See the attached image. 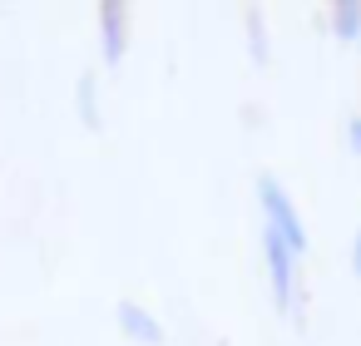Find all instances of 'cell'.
<instances>
[{
  "label": "cell",
  "instance_id": "1",
  "mask_svg": "<svg viewBox=\"0 0 361 346\" xmlns=\"http://www.w3.org/2000/svg\"><path fill=\"white\" fill-rule=\"evenodd\" d=\"M257 203H262V228L277 233L292 257H302V252H307V223H302L297 203L282 193V183H277L272 173H257Z\"/></svg>",
  "mask_w": 361,
  "mask_h": 346
},
{
  "label": "cell",
  "instance_id": "2",
  "mask_svg": "<svg viewBox=\"0 0 361 346\" xmlns=\"http://www.w3.org/2000/svg\"><path fill=\"white\" fill-rule=\"evenodd\" d=\"M262 257H267V282H272V302L277 311H297V257L287 252V242L277 233L262 228Z\"/></svg>",
  "mask_w": 361,
  "mask_h": 346
},
{
  "label": "cell",
  "instance_id": "3",
  "mask_svg": "<svg viewBox=\"0 0 361 346\" xmlns=\"http://www.w3.org/2000/svg\"><path fill=\"white\" fill-rule=\"evenodd\" d=\"M129 16L134 11L124 0H104L99 6V60H104V70H119L129 55Z\"/></svg>",
  "mask_w": 361,
  "mask_h": 346
},
{
  "label": "cell",
  "instance_id": "4",
  "mask_svg": "<svg viewBox=\"0 0 361 346\" xmlns=\"http://www.w3.org/2000/svg\"><path fill=\"white\" fill-rule=\"evenodd\" d=\"M114 316H119V331H124L134 346H164V326H159V316L144 311L139 302H119Z\"/></svg>",
  "mask_w": 361,
  "mask_h": 346
},
{
  "label": "cell",
  "instance_id": "5",
  "mask_svg": "<svg viewBox=\"0 0 361 346\" xmlns=\"http://www.w3.org/2000/svg\"><path fill=\"white\" fill-rule=\"evenodd\" d=\"M326 30H331V40L356 45L361 40V0H336V6L326 11Z\"/></svg>",
  "mask_w": 361,
  "mask_h": 346
},
{
  "label": "cell",
  "instance_id": "6",
  "mask_svg": "<svg viewBox=\"0 0 361 346\" xmlns=\"http://www.w3.org/2000/svg\"><path fill=\"white\" fill-rule=\"evenodd\" d=\"M243 20H247V55H252V65H267V60H272V50H267V25H262V11L252 6Z\"/></svg>",
  "mask_w": 361,
  "mask_h": 346
},
{
  "label": "cell",
  "instance_id": "7",
  "mask_svg": "<svg viewBox=\"0 0 361 346\" xmlns=\"http://www.w3.org/2000/svg\"><path fill=\"white\" fill-rule=\"evenodd\" d=\"M75 104H80V119H85V129H99V89H94V75H80Z\"/></svg>",
  "mask_w": 361,
  "mask_h": 346
},
{
  "label": "cell",
  "instance_id": "8",
  "mask_svg": "<svg viewBox=\"0 0 361 346\" xmlns=\"http://www.w3.org/2000/svg\"><path fill=\"white\" fill-rule=\"evenodd\" d=\"M346 144H351V154L361 159V114H356V119L346 124Z\"/></svg>",
  "mask_w": 361,
  "mask_h": 346
},
{
  "label": "cell",
  "instance_id": "9",
  "mask_svg": "<svg viewBox=\"0 0 361 346\" xmlns=\"http://www.w3.org/2000/svg\"><path fill=\"white\" fill-rule=\"evenodd\" d=\"M351 272L361 277V228H356V242H351Z\"/></svg>",
  "mask_w": 361,
  "mask_h": 346
}]
</instances>
